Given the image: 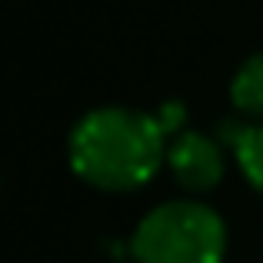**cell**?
Listing matches in <instances>:
<instances>
[{"label": "cell", "mask_w": 263, "mask_h": 263, "mask_svg": "<svg viewBox=\"0 0 263 263\" xmlns=\"http://www.w3.org/2000/svg\"><path fill=\"white\" fill-rule=\"evenodd\" d=\"M163 137V123L140 110H90L70 134V167L100 190H134L160 170Z\"/></svg>", "instance_id": "1"}, {"label": "cell", "mask_w": 263, "mask_h": 263, "mask_svg": "<svg viewBox=\"0 0 263 263\" xmlns=\"http://www.w3.org/2000/svg\"><path fill=\"white\" fill-rule=\"evenodd\" d=\"M137 263H220L227 253V227L217 210L197 200H170L134 230Z\"/></svg>", "instance_id": "2"}, {"label": "cell", "mask_w": 263, "mask_h": 263, "mask_svg": "<svg viewBox=\"0 0 263 263\" xmlns=\"http://www.w3.org/2000/svg\"><path fill=\"white\" fill-rule=\"evenodd\" d=\"M167 163L174 170L177 183L186 190H210L223 177V154L206 134L186 130L167 150Z\"/></svg>", "instance_id": "3"}, {"label": "cell", "mask_w": 263, "mask_h": 263, "mask_svg": "<svg viewBox=\"0 0 263 263\" xmlns=\"http://www.w3.org/2000/svg\"><path fill=\"white\" fill-rule=\"evenodd\" d=\"M230 100L240 114L263 117V53H253V57L233 73Z\"/></svg>", "instance_id": "4"}, {"label": "cell", "mask_w": 263, "mask_h": 263, "mask_svg": "<svg viewBox=\"0 0 263 263\" xmlns=\"http://www.w3.org/2000/svg\"><path fill=\"white\" fill-rule=\"evenodd\" d=\"M233 154H237V163H240V170H243V177L250 180V186H257L263 193V127L237 130Z\"/></svg>", "instance_id": "5"}]
</instances>
